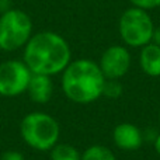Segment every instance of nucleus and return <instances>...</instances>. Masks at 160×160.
<instances>
[{"label": "nucleus", "mask_w": 160, "mask_h": 160, "mask_svg": "<svg viewBox=\"0 0 160 160\" xmlns=\"http://www.w3.org/2000/svg\"><path fill=\"white\" fill-rule=\"evenodd\" d=\"M24 63L37 75L52 76L63 72L70 63V48L63 37L52 31H41L28 39L24 48Z\"/></svg>", "instance_id": "f257e3e1"}, {"label": "nucleus", "mask_w": 160, "mask_h": 160, "mask_svg": "<svg viewBox=\"0 0 160 160\" xmlns=\"http://www.w3.org/2000/svg\"><path fill=\"white\" fill-rule=\"evenodd\" d=\"M105 80L97 63L88 59H78L65 68L62 88L69 100L87 104L102 96Z\"/></svg>", "instance_id": "f03ea898"}, {"label": "nucleus", "mask_w": 160, "mask_h": 160, "mask_svg": "<svg viewBox=\"0 0 160 160\" xmlns=\"http://www.w3.org/2000/svg\"><path fill=\"white\" fill-rule=\"evenodd\" d=\"M21 136L25 143L37 150H49L59 139V124L45 112H31L21 121Z\"/></svg>", "instance_id": "7ed1b4c3"}, {"label": "nucleus", "mask_w": 160, "mask_h": 160, "mask_svg": "<svg viewBox=\"0 0 160 160\" xmlns=\"http://www.w3.org/2000/svg\"><path fill=\"white\" fill-rule=\"evenodd\" d=\"M32 35V21L25 11L13 8L0 14V49L11 52L25 47Z\"/></svg>", "instance_id": "20e7f679"}, {"label": "nucleus", "mask_w": 160, "mask_h": 160, "mask_svg": "<svg viewBox=\"0 0 160 160\" xmlns=\"http://www.w3.org/2000/svg\"><path fill=\"white\" fill-rule=\"evenodd\" d=\"M119 34L128 47H145L152 41L155 25L146 10L131 7L122 13L119 18Z\"/></svg>", "instance_id": "39448f33"}, {"label": "nucleus", "mask_w": 160, "mask_h": 160, "mask_svg": "<svg viewBox=\"0 0 160 160\" xmlns=\"http://www.w3.org/2000/svg\"><path fill=\"white\" fill-rule=\"evenodd\" d=\"M31 70L21 61H7L0 63V96L16 97L27 90Z\"/></svg>", "instance_id": "423d86ee"}, {"label": "nucleus", "mask_w": 160, "mask_h": 160, "mask_svg": "<svg viewBox=\"0 0 160 160\" xmlns=\"http://www.w3.org/2000/svg\"><path fill=\"white\" fill-rule=\"evenodd\" d=\"M100 69L105 79L117 80L127 75L131 66V55L121 45H112L104 51L100 59Z\"/></svg>", "instance_id": "0eeeda50"}, {"label": "nucleus", "mask_w": 160, "mask_h": 160, "mask_svg": "<svg viewBox=\"0 0 160 160\" xmlns=\"http://www.w3.org/2000/svg\"><path fill=\"white\" fill-rule=\"evenodd\" d=\"M112 138L115 145L124 150H135L142 145V133L139 128L133 124H119L112 132Z\"/></svg>", "instance_id": "6e6552de"}, {"label": "nucleus", "mask_w": 160, "mask_h": 160, "mask_svg": "<svg viewBox=\"0 0 160 160\" xmlns=\"http://www.w3.org/2000/svg\"><path fill=\"white\" fill-rule=\"evenodd\" d=\"M25 91L28 93L30 98L35 102H41V104H44V102L49 101L51 97H52V91H53V86H52L51 76L32 73Z\"/></svg>", "instance_id": "1a4fd4ad"}, {"label": "nucleus", "mask_w": 160, "mask_h": 160, "mask_svg": "<svg viewBox=\"0 0 160 160\" xmlns=\"http://www.w3.org/2000/svg\"><path fill=\"white\" fill-rule=\"evenodd\" d=\"M141 68L150 78L160 76V47L156 44H146L142 47L141 56H139Z\"/></svg>", "instance_id": "9d476101"}, {"label": "nucleus", "mask_w": 160, "mask_h": 160, "mask_svg": "<svg viewBox=\"0 0 160 160\" xmlns=\"http://www.w3.org/2000/svg\"><path fill=\"white\" fill-rule=\"evenodd\" d=\"M51 159L52 160H82V156L78 152V149L70 145L62 143L55 145L51 152Z\"/></svg>", "instance_id": "9b49d317"}, {"label": "nucleus", "mask_w": 160, "mask_h": 160, "mask_svg": "<svg viewBox=\"0 0 160 160\" xmlns=\"http://www.w3.org/2000/svg\"><path fill=\"white\" fill-rule=\"evenodd\" d=\"M82 160H117L114 153L108 148L101 145L90 146L82 156Z\"/></svg>", "instance_id": "f8f14e48"}, {"label": "nucleus", "mask_w": 160, "mask_h": 160, "mask_svg": "<svg viewBox=\"0 0 160 160\" xmlns=\"http://www.w3.org/2000/svg\"><path fill=\"white\" fill-rule=\"evenodd\" d=\"M121 93H122V87L118 82H115L112 79L105 80L102 94H105L107 97H111V98H117V97L121 96Z\"/></svg>", "instance_id": "ddd939ff"}, {"label": "nucleus", "mask_w": 160, "mask_h": 160, "mask_svg": "<svg viewBox=\"0 0 160 160\" xmlns=\"http://www.w3.org/2000/svg\"><path fill=\"white\" fill-rule=\"evenodd\" d=\"M133 4V7H139L143 10H150L160 6V0H129Z\"/></svg>", "instance_id": "4468645a"}, {"label": "nucleus", "mask_w": 160, "mask_h": 160, "mask_svg": "<svg viewBox=\"0 0 160 160\" xmlns=\"http://www.w3.org/2000/svg\"><path fill=\"white\" fill-rule=\"evenodd\" d=\"M0 160H24V156L16 150H8V152L3 153Z\"/></svg>", "instance_id": "2eb2a0df"}, {"label": "nucleus", "mask_w": 160, "mask_h": 160, "mask_svg": "<svg viewBox=\"0 0 160 160\" xmlns=\"http://www.w3.org/2000/svg\"><path fill=\"white\" fill-rule=\"evenodd\" d=\"M11 8V2L10 0H0V14Z\"/></svg>", "instance_id": "dca6fc26"}, {"label": "nucleus", "mask_w": 160, "mask_h": 160, "mask_svg": "<svg viewBox=\"0 0 160 160\" xmlns=\"http://www.w3.org/2000/svg\"><path fill=\"white\" fill-rule=\"evenodd\" d=\"M152 41H153V44H156V45L160 47V27H156L155 30H153Z\"/></svg>", "instance_id": "f3484780"}, {"label": "nucleus", "mask_w": 160, "mask_h": 160, "mask_svg": "<svg viewBox=\"0 0 160 160\" xmlns=\"http://www.w3.org/2000/svg\"><path fill=\"white\" fill-rule=\"evenodd\" d=\"M155 149H156V152L160 155V135H158L156 139H155Z\"/></svg>", "instance_id": "a211bd4d"}]
</instances>
